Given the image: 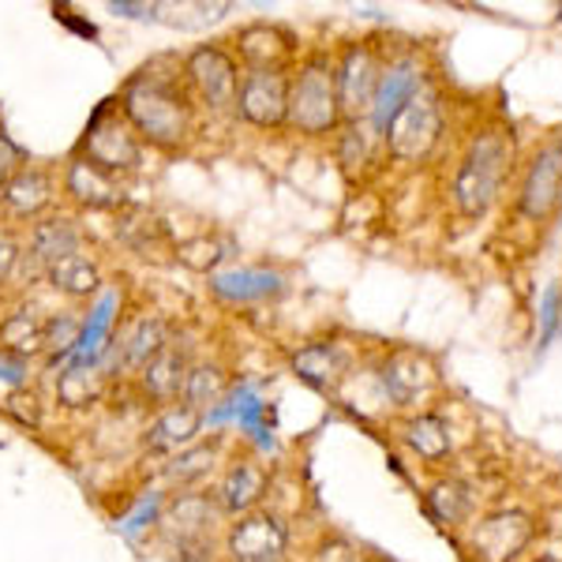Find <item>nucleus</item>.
<instances>
[{
	"instance_id": "423d86ee",
	"label": "nucleus",
	"mask_w": 562,
	"mask_h": 562,
	"mask_svg": "<svg viewBox=\"0 0 562 562\" xmlns=\"http://www.w3.org/2000/svg\"><path fill=\"white\" fill-rule=\"evenodd\" d=\"M184 79L199 94V102L211 105L214 113L237 105V87H240L237 60H233L225 49H217V45H199V49L188 53Z\"/></svg>"
},
{
	"instance_id": "0eeeda50",
	"label": "nucleus",
	"mask_w": 562,
	"mask_h": 562,
	"mask_svg": "<svg viewBox=\"0 0 562 562\" xmlns=\"http://www.w3.org/2000/svg\"><path fill=\"white\" fill-rule=\"evenodd\" d=\"M237 113L256 128H278L289 113V76L281 68H251L237 87Z\"/></svg>"
},
{
	"instance_id": "c85d7f7f",
	"label": "nucleus",
	"mask_w": 562,
	"mask_h": 562,
	"mask_svg": "<svg viewBox=\"0 0 562 562\" xmlns=\"http://www.w3.org/2000/svg\"><path fill=\"white\" fill-rule=\"evenodd\" d=\"M57 397H60V405H68V409H90V405L102 397V375L83 364L60 371Z\"/></svg>"
},
{
	"instance_id": "2f4dec72",
	"label": "nucleus",
	"mask_w": 562,
	"mask_h": 562,
	"mask_svg": "<svg viewBox=\"0 0 562 562\" xmlns=\"http://www.w3.org/2000/svg\"><path fill=\"white\" fill-rule=\"evenodd\" d=\"M79 338H83V323L76 315H45V352L65 357V352L79 346Z\"/></svg>"
},
{
	"instance_id": "39448f33",
	"label": "nucleus",
	"mask_w": 562,
	"mask_h": 562,
	"mask_svg": "<svg viewBox=\"0 0 562 562\" xmlns=\"http://www.w3.org/2000/svg\"><path fill=\"white\" fill-rule=\"evenodd\" d=\"M383 135H386V147L394 158H402V161L428 158L442 135L439 98L428 94V90H416L409 102L397 109V116L390 121V128Z\"/></svg>"
},
{
	"instance_id": "6e6552de",
	"label": "nucleus",
	"mask_w": 562,
	"mask_h": 562,
	"mask_svg": "<svg viewBox=\"0 0 562 562\" xmlns=\"http://www.w3.org/2000/svg\"><path fill=\"white\" fill-rule=\"evenodd\" d=\"M379 79H383V68H379L375 49H371V45H349L346 57H341V65L334 68L341 116H349V121H360L364 113H371Z\"/></svg>"
},
{
	"instance_id": "37998d69",
	"label": "nucleus",
	"mask_w": 562,
	"mask_h": 562,
	"mask_svg": "<svg viewBox=\"0 0 562 562\" xmlns=\"http://www.w3.org/2000/svg\"><path fill=\"white\" fill-rule=\"evenodd\" d=\"M540 562H559V559H540Z\"/></svg>"
},
{
	"instance_id": "393cba45",
	"label": "nucleus",
	"mask_w": 562,
	"mask_h": 562,
	"mask_svg": "<svg viewBox=\"0 0 562 562\" xmlns=\"http://www.w3.org/2000/svg\"><path fill=\"white\" fill-rule=\"evenodd\" d=\"M0 341H4L8 352H15L23 360L34 357V352H45V319L34 307H20V312L0 323Z\"/></svg>"
},
{
	"instance_id": "4468645a",
	"label": "nucleus",
	"mask_w": 562,
	"mask_h": 562,
	"mask_svg": "<svg viewBox=\"0 0 562 562\" xmlns=\"http://www.w3.org/2000/svg\"><path fill=\"white\" fill-rule=\"evenodd\" d=\"M281 274L262 267H237V270H222V274H211V293L217 301L229 304H251V301H270V296L281 293Z\"/></svg>"
},
{
	"instance_id": "7c9ffc66",
	"label": "nucleus",
	"mask_w": 562,
	"mask_h": 562,
	"mask_svg": "<svg viewBox=\"0 0 562 562\" xmlns=\"http://www.w3.org/2000/svg\"><path fill=\"white\" fill-rule=\"evenodd\" d=\"M469 506H473L469 487L458 484V480H439L428 492V510L435 514V521H442V525H458L469 514Z\"/></svg>"
},
{
	"instance_id": "f03ea898",
	"label": "nucleus",
	"mask_w": 562,
	"mask_h": 562,
	"mask_svg": "<svg viewBox=\"0 0 562 562\" xmlns=\"http://www.w3.org/2000/svg\"><path fill=\"white\" fill-rule=\"evenodd\" d=\"M285 121L304 135H326L341 124L338 83H334V68L326 60H307L301 76L289 79Z\"/></svg>"
},
{
	"instance_id": "f3484780",
	"label": "nucleus",
	"mask_w": 562,
	"mask_h": 562,
	"mask_svg": "<svg viewBox=\"0 0 562 562\" xmlns=\"http://www.w3.org/2000/svg\"><path fill=\"white\" fill-rule=\"evenodd\" d=\"M416 90H420V68H416L413 60H397V65H390L383 71L379 90H375V102H371V121H375L379 132L390 128V121L397 116V109L409 102Z\"/></svg>"
},
{
	"instance_id": "4be33fe9",
	"label": "nucleus",
	"mask_w": 562,
	"mask_h": 562,
	"mask_svg": "<svg viewBox=\"0 0 562 562\" xmlns=\"http://www.w3.org/2000/svg\"><path fill=\"white\" fill-rule=\"evenodd\" d=\"M237 45H240V57H244V65H248V71L251 68H281V60H285L289 49H293L289 34H281L278 26H267V23L244 26L237 34Z\"/></svg>"
},
{
	"instance_id": "e433bc0d",
	"label": "nucleus",
	"mask_w": 562,
	"mask_h": 562,
	"mask_svg": "<svg viewBox=\"0 0 562 562\" xmlns=\"http://www.w3.org/2000/svg\"><path fill=\"white\" fill-rule=\"evenodd\" d=\"M26 161H23V150L15 147L12 139H8L4 132H0V184H8V180L15 177V169H23Z\"/></svg>"
},
{
	"instance_id": "f8f14e48",
	"label": "nucleus",
	"mask_w": 562,
	"mask_h": 562,
	"mask_svg": "<svg viewBox=\"0 0 562 562\" xmlns=\"http://www.w3.org/2000/svg\"><path fill=\"white\" fill-rule=\"evenodd\" d=\"M192 364H188V349H180V341L161 346L147 364L139 368V386L150 402H177L184 394V379Z\"/></svg>"
},
{
	"instance_id": "7ed1b4c3",
	"label": "nucleus",
	"mask_w": 562,
	"mask_h": 562,
	"mask_svg": "<svg viewBox=\"0 0 562 562\" xmlns=\"http://www.w3.org/2000/svg\"><path fill=\"white\" fill-rule=\"evenodd\" d=\"M506 166H510V147H506V139L495 132H484L473 147H469L465 161H461V169H458V180H454V199H458L461 214L465 217L487 214V206L495 203L498 184H503V177H506Z\"/></svg>"
},
{
	"instance_id": "f704fd0d",
	"label": "nucleus",
	"mask_w": 562,
	"mask_h": 562,
	"mask_svg": "<svg viewBox=\"0 0 562 562\" xmlns=\"http://www.w3.org/2000/svg\"><path fill=\"white\" fill-rule=\"evenodd\" d=\"M4 409L12 420H20L23 428H38L42 424V402H38V394L26 386H15L12 394L4 397Z\"/></svg>"
},
{
	"instance_id": "1a4fd4ad",
	"label": "nucleus",
	"mask_w": 562,
	"mask_h": 562,
	"mask_svg": "<svg viewBox=\"0 0 562 562\" xmlns=\"http://www.w3.org/2000/svg\"><path fill=\"white\" fill-rule=\"evenodd\" d=\"M289 529L278 514L251 510L240 514L229 529V555L233 562H285Z\"/></svg>"
},
{
	"instance_id": "2eb2a0df",
	"label": "nucleus",
	"mask_w": 562,
	"mask_h": 562,
	"mask_svg": "<svg viewBox=\"0 0 562 562\" xmlns=\"http://www.w3.org/2000/svg\"><path fill=\"white\" fill-rule=\"evenodd\" d=\"M214 498L211 495H177L169 503L166 518H161V532L169 543H188V540H211L214 525Z\"/></svg>"
},
{
	"instance_id": "ea45409f",
	"label": "nucleus",
	"mask_w": 562,
	"mask_h": 562,
	"mask_svg": "<svg viewBox=\"0 0 562 562\" xmlns=\"http://www.w3.org/2000/svg\"><path fill=\"white\" fill-rule=\"evenodd\" d=\"M555 319H559V289H548V296H543V341L555 334Z\"/></svg>"
},
{
	"instance_id": "5701e85b",
	"label": "nucleus",
	"mask_w": 562,
	"mask_h": 562,
	"mask_svg": "<svg viewBox=\"0 0 562 562\" xmlns=\"http://www.w3.org/2000/svg\"><path fill=\"white\" fill-rule=\"evenodd\" d=\"M428 383H431L428 364H424L420 357H413V352H397V357H390L383 364V390L397 405L416 402Z\"/></svg>"
},
{
	"instance_id": "a878e982",
	"label": "nucleus",
	"mask_w": 562,
	"mask_h": 562,
	"mask_svg": "<svg viewBox=\"0 0 562 562\" xmlns=\"http://www.w3.org/2000/svg\"><path fill=\"white\" fill-rule=\"evenodd\" d=\"M161 346H169V323L158 319V315H147V319L135 323L132 334L124 338L121 357H124V364H128V368H143Z\"/></svg>"
},
{
	"instance_id": "473e14b6",
	"label": "nucleus",
	"mask_w": 562,
	"mask_h": 562,
	"mask_svg": "<svg viewBox=\"0 0 562 562\" xmlns=\"http://www.w3.org/2000/svg\"><path fill=\"white\" fill-rule=\"evenodd\" d=\"M177 259L188 262L192 270H211L217 267L222 259H229V244L217 240V237H195V240H184L177 248Z\"/></svg>"
},
{
	"instance_id": "58836bf2",
	"label": "nucleus",
	"mask_w": 562,
	"mask_h": 562,
	"mask_svg": "<svg viewBox=\"0 0 562 562\" xmlns=\"http://www.w3.org/2000/svg\"><path fill=\"white\" fill-rule=\"evenodd\" d=\"M0 379H8L12 386H23V379H26V360H23V357H15V352H8V349H0Z\"/></svg>"
},
{
	"instance_id": "4c0bfd02",
	"label": "nucleus",
	"mask_w": 562,
	"mask_h": 562,
	"mask_svg": "<svg viewBox=\"0 0 562 562\" xmlns=\"http://www.w3.org/2000/svg\"><path fill=\"white\" fill-rule=\"evenodd\" d=\"M20 244H15L8 233H0V285H4L8 278H12V270L20 267Z\"/></svg>"
},
{
	"instance_id": "a211bd4d",
	"label": "nucleus",
	"mask_w": 562,
	"mask_h": 562,
	"mask_svg": "<svg viewBox=\"0 0 562 562\" xmlns=\"http://www.w3.org/2000/svg\"><path fill=\"white\" fill-rule=\"evenodd\" d=\"M79 248H83V233H79V225L71 217H45L31 233V262L42 274L53 262L76 256Z\"/></svg>"
},
{
	"instance_id": "20e7f679",
	"label": "nucleus",
	"mask_w": 562,
	"mask_h": 562,
	"mask_svg": "<svg viewBox=\"0 0 562 562\" xmlns=\"http://www.w3.org/2000/svg\"><path fill=\"white\" fill-rule=\"evenodd\" d=\"M76 158L90 161L94 169H102V173H109L116 180L121 173H135V169H139L143 143L121 113H113L109 105H102V113L90 121Z\"/></svg>"
},
{
	"instance_id": "dca6fc26",
	"label": "nucleus",
	"mask_w": 562,
	"mask_h": 562,
	"mask_svg": "<svg viewBox=\"0 0 562 562\" xmlns=\"http://www.w3.org/2000/svg\"><path fill=\"white\" fill-rule=\"evenodd\" d=\"M262 492H267V469L256 465V461H237V465L229 469V473L222 476V484H217V510L222 514H251L259 506Z\"/></svg>"
},
{
	"instance_id": "6ab92c4d",
	"label": "nucleus",
	"mask_w": 562,
	"mask_h": 562,
	"mask_svg": "<svg viewBox=\"0 0 562 562\" xmlns=\"http://www.w3.org/2000/svg\"><path fill=\"white\" fill-rule=\"evenodd\" d=\"M199 428H203V413L177 402L166 413H158V420L147 428V450H154V454H180V450H188L195 442Z\"/></svg>"
},
{
	"instance_id": "9b49d317",
	"label": "nucleus",
	"mask_w": 562,
	"mask_h": 562,
	"mask_svg": "<svg viewBox=\"0 0 562 562\" xmlns=\"http://www.w3.org/2000/svg\"><path fill=\"white\" fill-rule=\"evenodd\" d=\"M562 199V147H548L532 161L529 177H525L521 188V211L532 217V222H543Z\"/></svg>"
},
{
	"instance_id": "412c9836",
	"label": "nucleus",
	"mask_w": 562,
	"mask_h": 562,
	"mask_svg": "<svg viewBox=\"0 0 562 562\" xmlns=\"http://www.w3.org/2000/svg\"><path fill=\"white\" fill-rule=\"evenodd\" d=\"M45 281H49L60 296H68V301H87V296H94L98 289H102V270H98V262L90 256L76 251V256L53 262V267L45 270Z\"/></svg>"
},
{
	"instance_id": "cd10ccee",
	"label": "nucleus",
	"mask_w": 562,
	"mask_h": 562,
	"mask_svg": "<svg viewBox=\"0 0 562 562\" xmlns=\"http://www.w3.org/2000/svg\"><path fill=\"white\" fill-rule=\"evenodd\" d=\"M214 461H217L214 442H192L188 450L173 454V461L166 465V476H169V484H177V487H192L211 473Z\"/></svg>"
},
{
	"instance_id": "b1692460",
	"label": "nucleus",
	"mask_w": 562,
	"mask_h": 562,
	"mask_svg": "<svg viewBox=\"0 0 562 562\" xmlns=\"http://www.w3.org/2000/svg\"><path fill=\"white\" fill-rule=\"evenodd\" d=\"M293 371L304 383L330 390L346 371V352L338 346H304L301 352H293Z\"/></svg>"
},
{
	"instance_id": "9d476101",
	"label": "nucleus",
	"mask_w": 562,
	"mask_h": 562,
	"mask_svg": "<svg viewBox=\"0 0 562 562\" xmlns=\"http://www.w3.org/2000/svg\"><path fill=\"white\" fill-rule=\"evenodd\" d=\"M532 540V521L518 510L487 514L473 529V551L480 562H510Z\"/></svg>"
},
{
	"instance_id": "79ce46f5",
	"label": "nucleus",
	"mask_w": 562,
	"mask_h": 562,
	"mask_svg": "<svg viewBox=\"0 0 562 562\" xmlns=\"http://www.w3.org/2000/svg\"><path fill=\"white\" fill-rule=\"evenodd\" d=\"M0 203H4V184H0Z\"/></svg>"
},
{
	"instance_id": "a19ab883",
	"label": "nucleus",
	"mask_w": 562,
	"mask_h": 562,
	"mask_svg": "<svg viewBox=\"0 0 562 562\" xmlns=\"http://www.w3.org/2000/svg\"><path fill=\"white\" fill-rule=\"evenodd\" d=\"M109 12L132 15V20H150V15L158 12V4H128V0H113V4H109Z\"/></svg>"
},
{
	"instance_id": "bb28decb",
	"label": "nucleus",
	"mask_w": 562,
	"mask_h": 562,
	"mask_svg": "<svg viewBox=\"0 0 562 562\" xmlns=\"http://www.w3.org/2000/svg\"><path fill=\"white\" fill-rule=\"evenodd\" d=\"M405 442H409L420 458L439 461L450 454V428L442 416H416V420L405 424Z\"/></svg>"
},
{
	"instance_id": "f257e3e1",
	"label": "nucleus",
	"mask_w": 562,
	"mask_h": 562,
	"mask_svg": "<svg viewBox=\"0 0 562 562\" xmlns=\"http://www.w3.org/2000/svg\"><path fill=\"white\" fill-rule=\"evenodd\" d=\"M184 83L180 76H161L158 68H143L128 79V87L121 90V116L143 143L161 150H177L188 143L195 109Z\"/></svg>"
},
{
	"instance_id": "ddd939ff",
	"label": "nucleus",
	"mask_w": 562,
	"mask_h": 562,
	"mask_svg": "<svg viewBox=\"0 0 562 562\" xmlns=\"http://www.w3.org/2000/svg\"><path fill=\"white\" fill-rule=\"evenodd\" d=\"M65 188L79 206H87V211H116V206H124V188L83 158L68 161Z\"/></svg>"
},
{
	"instance_id": "aec40b11",
	"label": "nucleus",
	"mask_w": 562,
	"mask_h": 562,
	"mask_svg": "<svg viewBox=\"0 0 562 562\" xmlns=\"http://www.w3.org/2000/svg\"><path fill=\"white\" fill-rule=\"evenodd\" d=\"M53 177L42 166H23L15 169V177L4 184V206L15 217H38L53 206Z\"/></svg>"
},
{
	"instance_id": "c9c22d12",
	"label": "nucleus",
	"mask_w": 562,
	"mask_h": 562,
	"mask_svg": "<svg viewBox=\"0 0 562 562\" xmlns=\"http://www.w3.org/2000/svg\"><path fill=\"white\" fill-rule=\"evenodd\" d=\"M368 161V124L364 121H349L346 135H341V166L357 169Z\"/></svg>"
},
{
	"instance_id": "72a5a7b5",
	"label": "nucleus",
	"mask_w": 562,
	"mask_h": 562,
	"mask_svg": "<svg viewBox=\"0 0 562 562\" xmlns=\"http://www.w3.org/2000/svg\"><path fill=\"white\" fill-rule=\"evenodd\" d=\"M161 225H158V217H154L150 211H143V206H128L121 217V237L132 244V248H150L154 240L161 237Z\"/></svg>"
},
{
	"instance_id": "c756f323",
	"label": "nucleus",
	"mask_w": 562,
	"mask_h": 562,
	"mask_svg": "<svg viewBox=\"0 0 562 562\" xmlns=\"http://www.w3.org/2000/svg\"><path fill=\"white\" fill-rule=\"evenodd\" d=\"M225 371L217 368V364H195L192 371H188V379H184V405L188 409H195V413H203L206 405H214L217 397L225 394Z\"/></svg>"
}]
</instances>
